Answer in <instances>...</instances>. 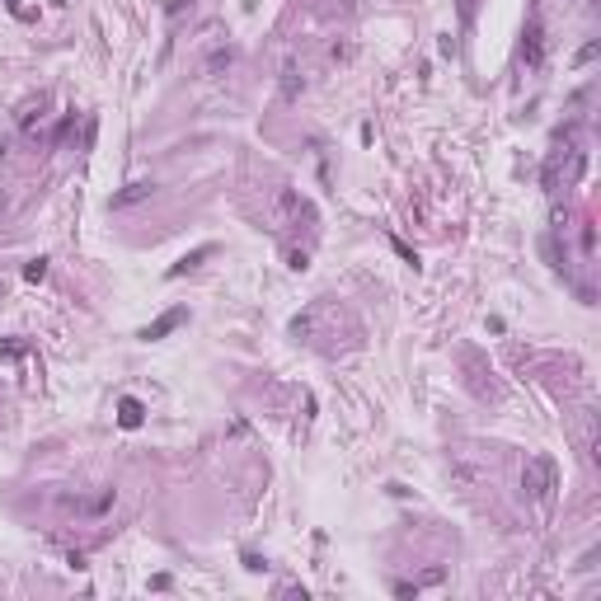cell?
Returning <instances> with one entry per match:
<instances>
[{
    "label": "cell",
    "instance_id": "52a82bcc",
    "mask_svg": "<svg viewBox=\"0 0 601 601\" xmlns=\"http://www.w3.org/2000/svg\"><path fill=\"white\" fill-rule=\"evenodd\" d=\"M211 254H216V244H198L193 254H183V259L174 263V268H169V277H183V273H193V268H198L202 259H211Z\"/></svg>",
    "mask_w": 601,
    "mask_h": 601
},
{
    "label": "cell",
    "instance_id": "9a60e30c",
    "mask_svg": "<svg viewBox=\"0 0 601 601\" xmlns=\"http://www.w3.org/2000/svg\"><path fill=\"white\" fill-rule=\"evenodd\" d=\"M592 244H597V231H592V226H582V254H592Z\"/></svg>",
    "mask_w": 601,
    "mask_h": 601
},
{
    "label": "cell",
    "instance_id": "5bb4252c",
    "mask_svg": "<svg viewBox=\"0 0 601 601\" xmlns=\"http://www.w3.org/2000/svg\"><path fill=\"white\" fill-rule=\"evenodd\" d=\"M442 578H446V569H428V573L419 578V587H432V582H442Z\"/></svg>",
    "mask_w": 601,
    "mask_h": 601
},
{
    "label": "cell",
    "instance_id": "4fadbf2b",
    "mask_svg": "<svg viewBox=\"0 0 601 601\" xmlns=\"http://www.w3.org/2000/svg\"><path fill=\"white\" fill-rule=\"evenodd\" d=\"M24 277H28V282H43V277H48V259H33V263H24Z\"/></svg>",
    "mask_w": 601,
    "mask_h": 601
},
{
    "label": "cell",
    "instance_id": "9c48e42d",
    "mask_svg": "<svg viewBox=\"0 0 601 601\" xmlns=\"http://www.w3.org/2000/svg\"><path fill=\"white\" fill-rule=\"evenodd\" d=\"M231 61H235V48H216V52L202 61V76H216V71H226Z\"/></svg>",
    "mask_w": 601,
    "mask_h": 601
},
{
    "label": "cell",
    "instance_id": "2e32d148",
    "mask_svg": "<svg viewBox=\"0 0 601 601\" xmlns=\"http://www.w3.org/2000/svg\"><path fill=\"white\" fill-rule=\"evenodd\" d=\"M461 19H465V24L474 19V0H461Z\"/></svg>",
    "mask_w": 601,
    "mask_h": 601
},
{
    "label": "cell",
    "instance_id": "ac0fdd59",
    "mask_svg": "<svg viewBox=\"0 0 601 601\" xmlns=\"http://www.w3.org/2000/svg\"><path fill=\"white\" fill-rule=\"evenodd\" d=\"M0 301H5V277H0Z\"/></svg>",
    "mask_w": 601,
    "mask_h": 601
},
{
    "label": "cell",
    "instance_id": "8fae6325",
    "mask_svg": "<svg viewBox=\"0 0 601 601\" xmlns=\"http://www.w3.org/2000/svg\"><path fill=\"white\" fill-rule=\"evenodd\" d=\"M282 259H287L291 273H306V268H310V254H306V249H291V244L282 249Z\"/></svg>",
    "mask_w": 601,
    "mask_h": 601
},
{
    "label": "cell",
    "instance_id": "5b68a950",
    "mask_svg": "<svg viewBox=\"0 0 601 601\" xmlns=\"http://www.w3.org/2000/svg\"><path fill=\"white\" fill-rule=\"evenodd\" d=\"M183 319H188V310H183V306H174V310H165V315H160L156 324H146V329H141V339H146V343H156V339H165V334H174Z\"/></svg>",
    "mask_w": 601,
    "mask_h": 601
},
{
    "label": "cell",
    "instance_id": "e0dca14e",
    "mask_svg": "<svg viewBox=\"0 0 601 601\" xmlns=\"http://www.w3.org/2000/svg\"><path fill=\"white\" fill-rule=\"evenodd\" d=\"M5 160H10V141H0V165H5Z\"/></svg>",
    "mask_w": 601,
    "mask_h": 601
},
{
    "label": "cell",
    "instance_id": "6da1fadb",
    "mask_svg": "<svg viewBox=\"0 0 601 601\" xmlns=\"http://www.w3.org/2000/svg\"><path fill=\"white\" fill-rule=\"evenodd\" d=\"M559 489V465H554V456H531L522 465V494L536 498V503H549Z\"/></svg>",
    "mask_w": 601,
    "mask_h": 601
},
{
    "label": "cell",
    "instance_id": "7a4b0ae2",
    "mask_svg": "<svg viewBox=\"0 0 601 601\" xmlns=\"http://www.w3.org/2000/svg\"><path fill=\"white\" fill-rule=\"evenodd\" d=\"M301 216H310L306 198H301L296 188H277V193H273V221H277V226H296Z\"/></svg>",
    "mask_w": 601,
    "mask_h": 601
},
{
    "label": "cell",
    "instance_id": "3957f363",
    "mask_svg": "<svg viewBox=\"0 0 601 601\" xmlns=\"http://www.w3.org/2000/svg\"><path fill=\"white\" fill-rule=\"evenodd\" d=\"M151 193H156V183H151V179H136V183H127V188H118V193L108 198V207H113V211L136 207V202H146Z\"/></svg>",
    "mask_w": 601,
    "mask_h": 601
},
{
    "label": "cell",
    "instance_id": "8992f818",
    "mask_svg": "<svg viewBox=\"0 0 601 601\" xmlns=\"http://www.w3.org/2000/svg\"><path fill=\"white\" fill-rule=\"evenodd\" d=\"M43 118H48V94H38V99H28V104L19 108V131H33Z\"/></svg>",
    "mask_w": 601,
    "mask_h": 601
},
{
    "label": "cell",
    "instance_id": "30bf717a",
    "mask_svg": "<svg viewBox=\"0 0 601 601\" xmlns=\"http://www.w3.org/2000/svg\"><path fill=\"white\" fill-rule=\"evenodd\" d=\"M301 89H306V80H301V71H296V66H282V94H287V99H296Z\"/></svg>",
    "mask_w": 601,
    "mask_h": 601
},
{
    "label": "cell",
    "instance_id": "277c9868",
    "mask_svg": "<svg viewBox=\"0 0 601 601\" xmlns=\"http://www.w3.org/2000/svg\"><path fill=\"white\" fill-rule=\"evenodd\" d=\"M540 56H545V33H540V24L531 19V24H526V33H522V61L536 71V66H540Z\"/></svg>",
    "mask_w": 601,
    "mask_h": 601
},
{
    "label": "cell",
    "instance_id": "ba28073f",
    "mask_svg": "<svg viewBox=\"0 0 601 601\" xmlns=\"http://www.w3.org/2000/svg\"><path fill=\"white\" fill-rule=\"evenodd\" d=\"M141 419H146V409H141V399H123V404H118V423H123V428H141Z\"/></svg>",
    "mask_w": 601,
    "mask_h": 601
},
{
    "label": "cell",
    "instance_id": "7c38bea8",
    "mask_svg": "<svg viewBox=\"0 0 601 601\" xmlns=\"http://www.w3.org/2000/svg\"><path fill=\"white\" fill-rule=\"evenodd\" d=\"M14 357H24V343L19 339H0V362H14Z\"/></svg>",
    "mask_w": 601,
    "mask_h": 601
}]
</instances>
